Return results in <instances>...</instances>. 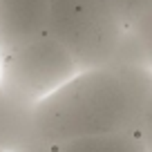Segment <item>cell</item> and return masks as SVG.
<instances>
[{"mask_svg": "<svg viewBox=\"0 0 152 152\" xmlns=\"http://www.w3.org/2000/svg\"><path fill=\"white\" fill-rule=\"evenodd\" d=\"M36 103L0 87V152H18L36 137Z\"/></svg>", "mask_w": 152, "mask_h": 152, "instance_id": "cell-5", "label": "cell"}, {"mask_svg": "<svg viewBox=\"0 0 152 152\" xmlns=\"http://www.w3.org/2000/svg\"><path fill=\"white\" fill-rule=\"evenodd\" d=\"M112 2H114V7H116L125 27H130L134 20L141 18L152 7V0H112Z\"/></svg>", "mask_w": 152, "mask_h": 152, "instance_id": "cell-8", "label": "cell"}, {"mask_svg": "<svg viewBox=\"0 0 152 152\" xmlns=\"http://www.w3.org/2000/svg\"><path fill=\"white\" fill-rule=\"evenodd\" d=\"M56 152H145V148L134 134H101L65 141L56 145Z\"/></svg>", "mask_w": 152, "mask_h": 152, "instance_id": "cell-6", "label": "cell"}, {"mask_svg": "<svg viewBox=\"0 0 152 152\" xmlns=\"http://www.w3.org/2000/svg\"><path fill=\"white\" fill-rule=\"evenodd\" d=\"M18 152H56V145L43 141V139H34L31 143H27L25 148H20Z\"/></svg>", "mask_w": 152, "mask_h": 152, "instance_id": "cell-10", "label": "cell"}, {"mask_svg": "<svg viewBox=\"0 0 152 152\" xmlns=\"http://www.w3.org/2000/svg\"><path fill=\"white\" fill-rule=\"evenodd\" d=\"M150 94L152 69L148 65L105 63L78 69L36 103V137L52 145L101 134L139 137Z\"/></svg>", "mask_w": 152, "mask_h": 152, "instance_id": "cell-1", "label": "cell"}, {"mask_svg": "<svg viewBox=\"0 0 152 152\" xmlns=\"http://www.w3.org/2000/svg\"><path fill=\"white\" fill-rule=\"evenodd\" d=\"M139 139H141L145 152H152V94L145 103L143 110V119H141V128H139Z\"/></svg>", "mask_w": 152, "mask_h": 152, "instance_id": "cell-9", "label": "cell"}, {"mask_svg": "<svg viewBox=\"0 0 152 152\" xmlns=\"http://www.w3.org/2000/svg\"><path fill=\"white\" fill-rule=\"evenodd\" d=\"M47 11L49 0H0V54L43 36Z\"/></svg>", "mask_w": 152, "mask_h": 152, "instance_id": "cell-4", "label": "cell"}, {"mask_svg": "<svg viewBox=\"0 0 152 152\" xmlns=\"http://www.w3.org/2000/svg\"><path fill=\"white\" fill-rule=\"evenodd\" d=\"M78 65L49 34L0 54V87L38 103L67 83Z\"/></svg>", "mask_w": 152, "mask_h": 152, "instance_id": "cell-3", "label": "cell"}, {"mask_svg": "<svg viewBox=\"0 0 152 152\" xmlns=\"http://www.w3.org/2000/svg\"><path fill=\"white\" fill-rule=\"evenodd\" d=\"M128 29L134 36V40L139 43V47H141L143 58H145V65L152 69V7L141 16V18L134 20Z\"/></svg>", "mask_w": 152, "mask_h": 152, "instance_id": "cell-7", "label": "cell"}, {"mask_svg": "<svg viewBox=\"0 0 152 152\" xmlns=\"http://www.w3.org/2000/svg\"><path fill=\"white\" fill-rule=\"evenodd\" d=\"M125 29L112 0H49L45 34L69 52L78 69L110 63Z\"/></svg>", "mask_w": 152, "mask_h": 152, "instance_id": "cell-2", "label": "cell"}]
</instances>
